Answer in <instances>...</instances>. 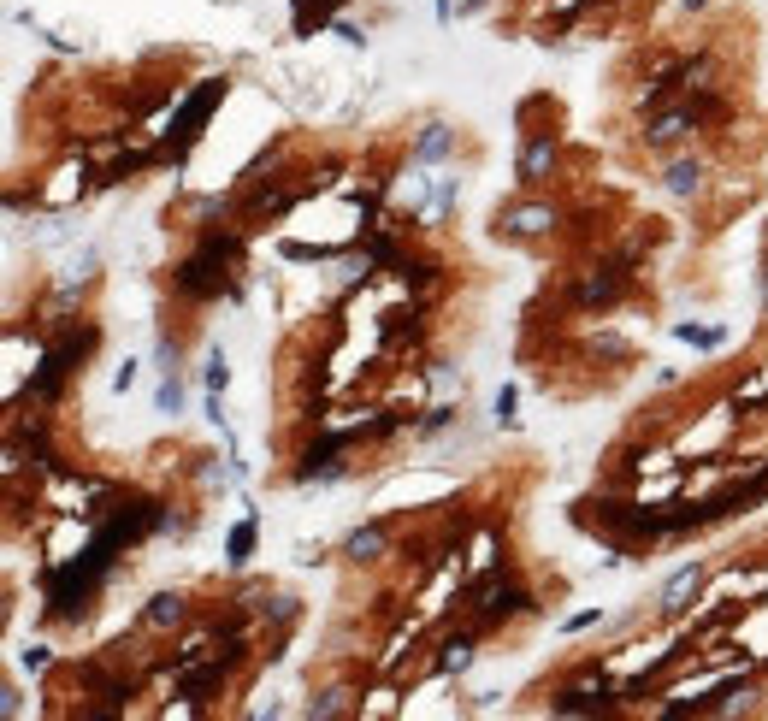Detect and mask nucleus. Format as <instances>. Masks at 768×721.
Wrapping results in <instances>:
<instances>
[{"label": "nucleus", "instance_id": "16", "mask_svg": "<svg viewBox=\"0 0 768 721\" xmlns=\"http://www.w3.org/2000/svg\"><path fill=\"white\" fill-rule=\"evenodd\" d=\"M461 556H467V574H485V568L509 562V544H503V532H497V526H485V532H473V544H467Z\"/></svg>", "mask_w": 768, "mask_h": 721}, {"label": "nucleus", "instance_id": "10", "mask_svg": "<svg viewBox=\"0 0 768 721\" xmlns=\"http://www.w3.org/2000/svg\"><path fill=\"white\" fill-rule=\"evenodd\" d=\"M704 580H709V562H686V568H680V574L662 586V597H656V615H662V621H680V615L698 603Z\"/></svg>", "mask_w": 768, "mask_h": 721}, {"label": "nucleus", "instance_id": "5", "mask_svg": "<svg viewBox=\"0 0 768 721\" xmlns=\"http://www.w3.org/2000/svg\"><path fill=\"white\" fill-rule=\"evenodd\" d=\"M562 225V207L544 196H526V201H509L497 207V237H514V243H532V237H550Z\"/></svg>", "mask_w": 768, "mask_h": 721}, {"label": "nucleus", "instance_id": "20", "mask_svg": "<svg viewBox=\"0 0 768 721\" xmlns=\"http://www.w3.org/2000/svg\"><path fill=\"white\" fill-rule=\"evenodd\" d=\"M255 538H260L255 515H249V521H237V526H231V538H225V562H231V568H249V556H255Z\"/></svg>", "mask_w": 768, "mask_h": 721}, {"label": "nucleus", "instance_id": "34", "mask_svg": "<svg viewBox=\"0 0 768 721\" xmlns=\"http://www.w3.org/2000/svg\"><path fill=\"white\" fill-rule=\"evenodd\" d=\"M763 308H768V278H763Z\"/></svg>", "mask_w": 768, "mask_h": 721}, {"label": "nucleus", "instance_id": "31", "mask_svg": "<svg viewBox=\"0 0 768 721\" xmlns=\"http://www.w3.org/2000/svg\"><path fill=\"white\" fill-rule=\"evenodd\" d=\"M130 385H136V361H125V367H119V373H113V391L125 396Z\"/></svg>", "mask_w": 768, "mask_h": 721}, {"label": "nucleus", "instance_id": "18", "mask_svg": "<svg viewBox=\"0 0 768 721\" xmlns=\"http://www.w3.org/2000/svg\"><path fill=\"white\" fill-rule=\"evenodd\" d=\"M449 148H455V131L449 125H420V136H414V160L420 166H438V160H449Z\"/></svg>", "mask_w": 768, "mask_h": 721}, {"label": "nucleus", "instance_id": "4", "mask_svg": "<svg viewBox=\"0 0 768 721\" xmlns=\"http://www.w3.org/2000/svg\"><path fill=\"white\" fill-rule=\"evenodd\" d=\"M633 290V272L627 266H615V261H597V266H585L574 278V290H568V302H574L579 314H609L621 296Z\"/></svg>", "mask_w": 768, "mask_h": 721}, {"label": "nucleus", "instance_id": "27", "mask_svg": "<svg viewBox=\"0 0 768 721\" xmlns=\"http://www.w3.org/2000/svg\"><path fill=\"white\" fill-rule=\"evenodd\" d=\"M390 710H396V686H379L373 704H361V716H390Z\"/></svg>", "mask_w": 768, "mask_h": 721}, {"label": "nucleus", "instance_id": "22", "mask_svg": "<svg viewBox=\"0 0 768 721\" xmlns=\"http://www.w3.org/2000/svg\"><path fill=\"white\" fill-rule=\"evenodd\" d=\"M455 414H461V396H455V402H432V408H426V420H420L414 432H426V438H432V432L455 426Z\"/></svg>", "mask_w": 768, "mask_h": 721}, {"label": "nucleus", "instance_id": "12", "mask_svg": "<svg viewBox=\"0 0 768 721\" xmlns=\"http://www.w3.org/2000/svg\"><path fill=\"white\" fill-rule=\"evenodd\" d=\"M479 639H485V633L461 621V627L449 633L444 645H438V662H432V674H438V680H455V674H467V668H473V656H479Z\"/></svg>", "mask_w": 768, "mask_h": 721}, {"label": "nucleus", "instance_id": "9", "mask_svg": "<svg viewBox=\"0 0 768 721\" xmlns=\"http://www.w3.org/2000/svg\"><path fill=\"white\" fill-rule=\"evenodd\" d=\"M662 190L674 201H698L709 190V160L704 154H668V166H662Z\"/></svg>", "mask_w": 768, "mask_h": 721}, {"label": "nucleus", "instance_id": "7", "mask_svg": "<svg viewBox=\"0 0 768 721\" xmlns=\"http://www.w3.org/2000/svg\"><path fill=\"white\" fill-rule=\"evenodd\" d=\"M733 426H739V408H733V402H721V408H709L698 426H686L674 444H680L692 461H704V456H715V450L727 444V432H733Z\"/></svg>", "mask_w": 768, "mask_h": 721}, {"label": "nucleus", "instance_id": "2", "mask_svg": "<svg viewBox=\"0 0 768 721\" xmlns=\"http://www.w3.org/2000/svg\"><path fill=\"white\" fill-rule=\"evenodd\" d=\"M172 290L184 296V302H219V296H243V284H237V261H225L219 249H201L195 243V255L172 266Z\"/></svg>", "mask_w": 768, "mask_h": 721}, {"label": "nucleus", "instance_id": "30", "mask_svg": "<svg viewBox=\"0 0 768 721\" xmlns=\"http://www.w3.org/2000/svg\"><path fill=\"white\" fill-rule=\"evenodd\" d=\"M48 662H54V656L42 651V645H30V651H24V668H30V674H48Z\"/></svg>", "mask_w": 768, "mask_h": 721}, {"label": "nucleus", "instance_id": "28", "mask_svg": "<svg viewBox=\"0 0 768 721\" xmlns=\"http://www.w3.org/2000/svg\"><path fill=\"white\" fill-rule=\"evenodd\" d=\"M514 402H520L514 385H503V391H497V426H514V420H520V414H514Z\"/></svg>", "mask_w": 768, "mask_h": 721}, {"label": "nucleus", "instance_id": "24", "mask_svg": "<svg viewBox=\"0 0 768 721\" xmlns=\"http://www.w3.org/2000/svg\"><path fill=\"white\" fill-rule=\"evenodd\" d=\"M201 385H207V396H225V385H231V367H225V355H219V349L207 355V367H201Z\"/></svg>", "mask_w": 768, "mask_h": 721}, {"label": "nucleus", "instance_id": "13", "mask_svg": "<svg viewBox=\"0 0 768 721\" xmlns=\"http://www.w3.org/2000/svg\"><path fill=\"white\" fill-rule=\"evenodd\" d=\"M396 544H390V526L384 521H367V526H355L349 538H343V556L355 562V568H373V562H384Z\"/></svg>", "mask_w": 768, "mask_h": 721}, {"label": "nucleus", "instance_id": "3", "mask_svg": "<svg viewBox=\"0 0 768 721\" xmlns=\"http://www.w3.org/2000/svg\"><path fill=\"white\" fill-rule=\"evenodd\" d=\"M219 101H225V77H201L190 95L172 107V136H166V142H154V148H160V166H178V160L190 154L195 136H201V125H207V113H213Z\"/></svg>", "mask_w": 768, "mask_h": 721}, {"label": "nucleus", "instance_id": "1", "mask_svg": "<svg viewBox=\"0 0 768 721\" xmlns=\"http://www.w3.org/2000/svg\"><path fill=\"white\" fill-rule=\"evenodd\" d=\"M95 343H101V326H89L83 320V331H60L48 349H42V361H36V373H30V385L18 391V402H60V391H65V379L95 355Z\"/></svg>", "mask_w": 768, "mask_h": 721}, {"label": "nucleus", "instance_id": "6", "mask_svg": "<svg viewBox=\"0 0 768 721\" xmlns=\"http://www.w3.org/2000/svg\"><path fill=\"white\" fill-rule=\"evenodd\" d=\"M698 131H704V125L692 119V107H686V95H680V101H668L662 113H650L639 136H644V148H656V154H680Z\"/></svg>", "mask_w": 768, "mask_h": 721}, {"label": "nucleus", "instance_id": "19", "mask_svg": "<svg viewBox=\"0 0 768 721\" xmlns=\"http://www.w3.org/2000/svg\"><path fill=\"white\" fill-rule=\"evenodd\" d=\"M727 402H733L739 414H757V408H768V361L751 373V379H745V385H733V396H727Z\"/></svg>", "mask_w": 768, "mask_h": 721}, {"label": "nucleus", "instance_id": "33", "mask_svg": "<svg viewBox=\"0 0 768 721\" xmlns=\"http://www.w3.org/2000/svg\"><path fill=\"white\" fill-rule=\"evenodd\" d=\"M680 6H686V12H704L709 0H680Z\"/></svg>", "mask_w": 768, "mask_h": 721}, {"label": "nucleus", "instance_id": "23", "mask_svg": "<svg viewBox=\"0 0 768 721\" xmlns=\"http://www.w3.org/2000/svg\"><path fill=\"white\" fill-rule=\"evenodd\" d=\"M591 355H603V361H627L633 343H627L621 331H597V337H591Z\"/></svg>", "mask_w": 768, "mask_h": 721}, {"label": "nucleus", "instance_id": "15", "mask_svg": "<svg viewBox=\"0 0 768 721\" xmlns=\"http://www.w3.org/2000/svg\"><path fill=\"white\" fill-rule=\"evenodd\" d=\"M361 704H355V686L349 680H331V686H320L314 698H308V716L314 721H331V716H355Z\"/></svg>", "mask_w": 768, "mask_h": 721}, {"label": "nucleus", "instance_id": "32", "mask_svg": "<svg viewBox=\"0 0 768 721\" xmlns=\"http://www.w3.org/2000/svg\"><path fill=\"white\" fill-rule=\"evenodd\" d=\"M491 0H455V18H467V12H485Z\"/></svg>", "mask_w": 768, "mask_h": 721}, {"label": "nucleus", "instance_id": "11", "mask_svg": "<svg viewBox=\"0 0 768 721\" xmlns=\"http://www.w3.org/2000/svg\"><path fill=\"white\" fill-rule=\"evenodd\" d=\"M231 668H237V662H225V656H201V662H178V692H190V698H213V692H225Z\"/></svg>", "mask_w": 768, "mask_h": 721}, {"label": "nucleus", "instance_id": "25", "mask_svg": "<svg viewBox=\"0 0 768 721\" xmlns=\"http://www.w3.org/2000/svg\"><path fill=\"white\" fill-rule=\"evenodd\" d=\"M331 6H337V0H296V30L325 24V18H331Z\"/></svg>", "mask_w": 768, "mask_h": 721}, {"label": "nucleus", "instance_id": "17", "mask_svg": "<svg viewBox=\"0 0 768 721\" xmlns=\"http://www.w3.org/2000/svg\"><path fill=\"white\" fill-rule=\"evenodd\" d=\"M686 107H692V119H698L704 131H715V125L733 119V101H727L721 89H686Z\"/></svg>", "mask_w": 768, "mask_h": 721}, {"label": "nucleus", "instance_id": "29", "mask_svg": "<svg viewBox=\"0 0 768 721\" xmlns=\"http://www.w3.org/2000/svg\"><path fill=\"white\" fill-rule=\"evenodd\" d=\"M585 627H597V609H579V615L562 621V633H585Z\"/></svg>", "mask_w": 768, "mask_h": 721}, {"label": "nucleus", "instance_id": "26", "mask_svg": "<svg viewBox=\"0 0 768 721\" xmlns=\"http://www.w3.org/2000/svg\"><path fill=\"white\" fill-rule=\"evenodd\" d=\"M154 402H160L166 414H178V408H184V379H178V373H166V379H160V391H154Z\"/></svg>", "mask_w": 768, "mask_h": 721}, {"label": "nucleus", "instance_id": "14", "mask_svg": "<svg viewBox=\"0 0 768 721\" xmlns=\"http://www.w3.org/2000/svg\"><path fill=\"white\" fill-rule=\"evenodd\" d=\"M136 627H142V633H178V627H190V603H184V591H160V597H148V609H142Z\"/></svg>", "mask_w": 768, "mask_h": 721}, {"label": "nucleus", "instance_id": "21", "mask_svg": "<svg viewBox=\"0 0 768 721\" xmlns=\"http://www.w3.org/2000/svg\"><path fill=\"white\" fill-rule=\"evenodd\" d=\"M674 337H680V343H692V349H721V343H727V331H721V326H692V320H680Z\"/></svg>", "mask_w": 768, "mask_h": 721}, {"label": "nucleus", "instance_id": "8", "mask_svg": "<svg viewBox=\"0 0 768 721\" xmlns=\"http://www.w3.org/2000/svg\"><path fill=\"white\" fill-rule=\"evenodd\" d=\"M556 160H562V148H556V136L538 131L520 142V160H514V178H520V190H538L550 172H556Z\"/></svg>", "mask_w": 768, "mask_h": 721}]
</instances>
